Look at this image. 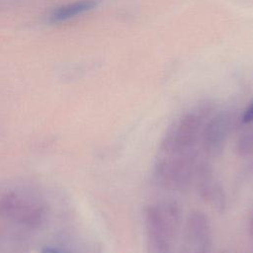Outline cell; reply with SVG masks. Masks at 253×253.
I'll list each match as a JSON object with an SVG mask.
<instances>
[{"mask_svg":"<svg viewBox=\"0 0 253 253\" xmlns=\"http://www.w3.org/2000/svg\"><path fill=\"white\" fill-rule=\"evenodd\" d=\"M181 216L174 209L158 205H147L143 209L146 233V253H171Z\"/></svg>","mask_w":253,"mask_h":253,"instance_id":"obj_1","label":"cell"},{"mask_svg":"<svg viewBox=\"0 0 253 253\" xmlns=\"http://www.w3.org/2000/svg\"><path fill=\"white\" fill-rule=\"evenodd\" d=\"M46 208L34 197L18 191L0 193V216L14 219L30 227H37L45 218Z\"/></svg>","mask_w":253,"mask_h":253,"instance_id":"obj_2","label":"cell"},{"mask_svg":"<svg viewBox=\"0 0 253 253\" xmlns=\"http://www.w3.org/2000/svg\"><path fill=\"white\" fill-rule=\"evenodd\" d=\"M167 156L156 164L154 180L164 189L183 191L192 181L196 169V155L191 150L186 153Z\"/></svg>","mask_w":253,"mask_h":253,"instance_id":"obj_3","label":"cell"},{"mask_svg":"<svg viewBox=\"0 0 253 253\" xmlns=\"http://www.w3.org/2000/svg\"><path fill=\"white\" fill-rule=\"evenodd\" d=\"M201 114L188 113L178 119L166 131L161 141V150L166 155L182 154L193 150L203 128Z\"/></svg>","mask_w":253,"mask_h":253,"instance_id":"obj_4","label":"cell"},{"mask_svg":"<svg viewBox=\"0 0 253 253\" xmlns=\"http://www.w3.org/2000/svg\"><path fill=\"white\" fill-rule=\"evenodd\" d=\"M232 126V116L227 112H221L211 118L202 128L200 135L204 152L210 156L219 155L226 144Z\"/></svg>","mask_w":253,"mask_h":253,"instance_id":"obj_5","label":"cell"},{"mask_svg":"<svg viewBox=\"0 0 253 253\" xmlns=\"http://www.w3.org/2000/svg\"><path fill=\"white\" fill-rule=\"evenodd\" d=\"M185 253H211V229L207 216L199 211H192L186 222Z\"/></svg>","mask_w":253,"mask_h":253,"instance_id":"obj_6","label":"cell"},{"mask_svg":"<svg viewBox=\"0 0 253 253\" xmlns=\"http://www.w3.org/2000/svg\"><path fill=\"white\" fill-rule=\"evenodd\" d=\"M196 176L198 179L199 193L202 199L213 205L216 209H223L224 195L221 187L213 180L212 171L207 163H201L196 166Z\"/></svg>","mask_w":253,"mask_h":253,"instance_id":"obj_7","label":"cell"},{"mask_svg":"<svg viewBox=\"0 0 253 253\" xmlns=\"http://www.w3.org/2000/svg\"><path fill=\"white\" fill-rule=\"evenodd\" d=\"M98 3L99 0H77L61 5L50 13L48 21L51 24L67 22L93 10L98 5Z\"/></svg>","mask_w":253,"mask_h":253,"instance_id":"obj_8","label":"cell"},{"mask_svg":"<svg viewBox=\"0 0 253 253\" xmlns=\"http://www.w3.org/2000/svg\"><path fill=\"white\" fill-rule=\"evenodd\" d=\"M236 148L241 155L253 154V132L242 135L237 142Z\"/></svg>","mask_w":253,"mask_h":253,"instance_id":"obj_9","label":"cell"},{"mask_svg":"<svg viewBox=\"0 0 253 253\" xmlns=\"http://www.w3.org/2000/svg\"><path fill=\"white\" fill-rule=\"evenodd\" d=\"M242 122L244 124H249L253 122V102L244 111L242 115Z\"/></svg>","mask_w":253,"mask_h":253,"instance_id":"obj_10","label":"cell"},{"mask_svg":"<svg viewBox=\"0 0 253 253\" xmlns=\"http://www.w3.org/2000/svg\"><path fill=\"white\" fill-rule=\"evenodd\" d=\"M41 253H63L62 251H60L59 249L57 248H54V247H50V246H47V247H44L42 249Z\"/></svg>","mask_w":253,"mask_h":253,"instance_id":"obj_11","label":"cell"},{"mask_svg":"<svg viewBox=\"0 0 253 253\" xmlns=\"http://www.w3.org/2000/svg\"><path fill=\"white\" fill-rule=\"evenodd\" d=\"M249 230H250L251 235L253 236V213L251 214V216H250V220H249Z\"/></svg>","mask_w":253,"mask_h":253,"instance_id":"obj_12","label":"cell"}]
</instances>
